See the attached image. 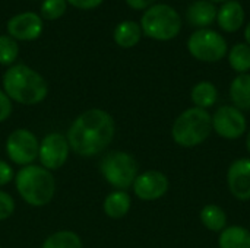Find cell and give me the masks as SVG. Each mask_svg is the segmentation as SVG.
Listing matches in <instances>:
<instances>
[{"instance_id": "6da1fadb", "label": "cell", "mask_w": 250, "mask_h": 248, "mask_svg": "<svg viewBox=\"0 0 250 248\" xmlns=\"http://www.w3.org/2000/svg\"><path fill=\"white\" fill-rule=\"evenodd\" d=\"M114 134V118L104 110L92 108L75 118L66 139L76 155L88 158L101 153L113 142Z\"/></svg>"}, {"instance_id": "7a4b0ae2", "label": "cell", "mask_w": 250, "mask_h": 248, "mask_svg": "<svg viewBox=\"0 0 250 248\" xmlns=\"http://www.w3.org/2000/svg\"><path fill=\"white\" fill-rule=\"evenodd\" d=\"M3 89L12 101L23 105L40 104L48 94L45 79L26 64H15L6 70L3 75Z\"/></svg>"}, {"instance_id": "3957f363", "label": "cell", "mask_w": 250, "mask_h": 248, "mask_svg": "<svg viewBox=\"0 0 250 248\" xmlns=\"http://www.w3.org/2000/svg\"><path fill=\"white\" fill-rule=\"evenodd\" d=\"M19 196L31 206L41 208L51 202L56 191L53 174L40 165H26L15 177Z\"/></svg>"}, {"instance_id": "277c9868", "label": "cell", "mask_w": 250, "mask_h": 248, "mask_svg": "<svg viewBox=\"0 0 250 248\" xmlns=\"http://www.w3.org/2000/svg\"><path fill=\"white\" fill-rule=\"evenodd\" d=\"M212 132V115L202 108L185 110L173 123L171 137L183 148H195L202 145Z\"/></svg>"}, {"instance_id": "5b68a950", "label": "cell", "mask_w": 250, "mask_h": 248, "mask_svg": "<svg viewBox=\"0 0 250 248\" xmlns=\"http://www.w3.org/2000/svg\"><path fill=\"white\" fill-rule=\"evenodd\" d=\"M142 32L157 41H170L176 38L182 29V18L179 12L164 3L152 4L145 10L141 19Z\"/></svg>"}, {"instance_id": "8992f818", "label": "cell", "mask_w": 250, "mask_h": 248, "mask_svg": "<svg viewBox=\"0 0 250 248\" xmlns=\"http://www.w3.org/2000/svg\"><path fill=\"white\" fill-rule=\"evenodd\" d=\"M100 170L110 186L126 191V189L133 186L138 177L139 167L136 159L130 153L113 151L103 158Z\"/></svg>"}, {"instance_id": "52a82bcc", "label": "cell", "mask_w": 250, "mask_h": 248, "mask_svg": "<svg viewBox=\"0 0 250 248\" xmlns=\"http://www.w3.org/2000/svg\"><path fill=\"white\" fill-rule=\"evenodd\" d=\"M188 50L192 57L205 63L220 61L227 56V41L217 31L204 28L195 31L188 39Z\"/></svg>"}, {"instance_id": "ba28073f", "label": "cell", "mask_w": 250, "mask_h": 248, "mask_svg": "<svg viewBox=\"0 0 250 248\" xmlns=\"http://www.w3.org/2000/svg\"><path fill=\"white\" fill-rule=\"evenodd\" d=\"M40 142L28 129H16L7 136L6 153L9 159L18 165H31L38 156Z\"/></svg>"}, {"instance_id": "9c48e42d", "label": "cell", "mask_w": 250, "mask_h": 248, "mask_svg": "<svg viewBox=\"0 0 250 248\" xmlns=\"http://www.w3.org/2000/svg\"><path fill=\"white\" fill-rule=\"evenodd\" d=\"M246 130V117L243 111L234 105H223L212 114V132H215L223 139L236 140L242 137Z\"/></svg>"}, {"instance_id": "30bf717a", "label": "cell", "mask_w": 250, "mask_h": 248, "mask_svg": "<svg viewBox=\"0 0 250 248\" xmlns=\"http://www.w3.org/2000/svg\"><path fill=\"white\" fill-rule=\"evenodd\" d=\"M69 142L66 136L60 133H50L41 142L38 148V158L41 167L48 171L62 168L69 158Z\"/></svg>"}, {"instance_id": "8fae6325", "label": "cell", "mask_w": 250, "mask_h": 248, "mask_svg": "<svg viewBox=\"0 0 250 248\" xmlns=\"http://www.w3.org/2000/svg\"><path fill=\"white\" fill-rule=\"evenodd\" d=\"M132 187L138 199L144 202H154L161 199L168 191L170 181L167 175L161 171L149 170L142 174H138Z\"/></svg>"}, {"instance_id": "7c38bea8", "label": "cell", "mask_w": 250, "mask_h": 248, "mask_svg": "<svg viewBox=\"0 0 250 248\" xmlns=\"http://www.w3.org/2000/svg\"><path fill=\"white\" fill-rule=\"evenodd\" d=\"M42 19L34 12H23L7 20L9 35L19 41L37 39L42 32Z\"/></svg>"}, {"instance_id": "4fadbf2b", "label": "cell", "mask_w": 250, "mask_h": 248, "mask_svg": "<svg viewBox=\"0 0 250 248\" xmlns=\"http://www.w3.org/2000/svg\"><path fill=\"white\" fill-rule=\"evenodd\" d=\"M227 186L233 197L237 200H250V158L236 159L229 167Z\"/></svg>"}, {"instance_id": "5bb4252c", "label": "cell", "mask_w": 250, "mask_h": 248, "mask_svg": "<svg viewBox=\"0 0 250 248\" xmlns=\"http://www.w3.org/2000/svg\"><path fill=\"white\" fill-rule=\"evenodd\" d=\"M245 22V9L237 0H227L217 10V23L226 32H236Z\"/></svg>"}, {"instance_id": "9a60e30c", "label": "cell", "mask_w": 250, "mask_h": 248, "mask_svg": "<svg viewBox=\"0 0 250 248\" xmlns=\"http://www.w3.org/2000/svg\"><path fill=\"white\" fill-rule=\"evenodd\" d=\"M186 18L190 25L204 29L215 22L217 19V7L212 1L208 0H196L193 1L186 12Z\"/></svg>"}, {"instance_id": "2e32d148", "label": "cell", "mask_w": 250, "mask_h": 248, "mask_svg": "<svg viewBox=\"0 0 250 248\" xmlns=\"http://www.w3.org/2000/svg\"><path fill=\"white\" fill-rule=\"evenodd\" d=\"M230 98L240 111H250V73L237 75L230 85Z\"/></svg>"}, {"instance_id": "e0dca14e", "label": "cell", "mask_w": 250, "mask_h": 248, "mask_svg": "<svg viewBox=\"0 0 250 248\" xmlns=\"http://www.w3.org/2000/svg\"><path fill=\"white\" fill-rule=\"evenodd\" d=\"M130 196L125 190H116L105 197L103 208L108 218L120 219L127 215V212L130 210Z\"/></svg>"}, {"instance_id": "ac0fdd59", "label": "cell", "mask_w": 250, "mask_h": 248, "mask_svg": "<svg viewBox=\"0 0 250 248\" xmlns=\"http://www.w3.org/2000/svg\"><path fill=\"white\" fill-rule=\"evenodd\" d=\"M220 248H250V231L245 227L231 225L220 232Z\"/></svg>"}, {"instance_id": "d6986e66", "label": "cell", "mask_w": 250, "mask_h": 248, "mask_svg": "<svg viewBox=\"0 0 250 248\" xmlns=\"http://www.w3.org/2000/svg\"><path fill=\"white\" fill-rule=\"evenodd\" d=\"M190 99L196 108L208 110L215 105L218 99V89L212 82H208V80L199 82L192 88Z\"/></svg>"}, {"instance_id": "ffe728a7", "label": "cell", "mask_w": 250, "mask_h": 248, "mask_svg": "<svg viewBox=\"0 0 250 248\" xmlns=\"http://www.w3.org/2000/svg\"><path fill=\"white\" fill-rule=\"evenodd\" d=\"M141 35H142V28L139 23H136L133 20H125V22L119 23L113 34L116 44L123 48L135 47L141 41Z\"/></svg>"}, {"instance_id": "44dd1931", "label": "cell", "mask_w": 250, "mask_h": 248, "mask_svg": "<svg viewBox=\"0 0 250 248\" xmlns=\"http://www.w3.org/2000/svg\"><path fill=\"white\" fill-rule=\"evenodd\" d=\"M199 218H201L202 225L212 232H221L223 229L227 228V222H229L227 213L218 205L204 206L201 213H199Z\"/></svg>"}, {"instance_id": "7402d4cb", "label": "cell", "mask_w": 250, "mask_h": 248, "mask_svg": "<svg viewBox=\"0 0 250 248\" xmlns=\"http://www.w3.org/2000/svg\"><path fill=\"white\" fill-rule=\"evenodd\" d=\"M229 63L239 75L248 73L250 70V45L246 42L233 45L229 51Z\"/></svg>"}, {"instance_id": "603a6c76", "label": "cell", "mask_w": 250, "mask_h": 248, "mask_svg": "<svg viewBox=\"0 0 250 248\" xmlns=\"http://www.w3.org/2000/svg\"><path fill=\"white\" fill-rule=\"evenodd\" d=\"M42 248H83L82 240L73 231H59L51 234L42 244Z\"/></svg>"}, {"instance_id": "cb8c5ba5", "label": "cell", "mask_w": 250, "mask_h": 248, "mask_svg": "<svg viewBox=\"0 0 250 248\" xmlns=\"http://www.w3.org/2000/svg\"><path fill=\"white\" fill-rule=\"evenodd\" d=\"M19 54V47L16 39L10 35H0V64L10 66L15 63Z\"/></svg>"}, {"instance_id": "d4e9b609", "label": "cell", "mask_w": 250, "mask_h": 248, "mask_svg": "<svg viewBox=\"0 0 250 248\" xmlns=\"http://www.w3.org/2000/svg\"><path fill=\"white\" fill-rule=\"evenodd\" d=\"M66 7H67L66 0H44L41 6V15L47 20H54L63 16Z\"/></svg>"}, {"instance_id": "484cf974", "label": "cell", "mask_w": 250, "mask_h": 248, "mask_svg": "<svg viewBox=\"0 0 250 248\" xmlns=\"http://www.w3.org/2000/svg\"><path fill=\"white\" fill-rule=\"evenodd\" d=\"M15 212V202L10 194L0 190V221L10 218Z\"/></svg>"}, {"instance_id": "4316f807", "label": "cell", "mask_w": 250, "mask_h": 248, "mask_svg": "<svg viewBox=\"0 0 250 248\" xmlns=\"http://www.w3.org/2000/svg\"><path fill=\"white\" fill-rule=\"evenodd\" d=\"M12 114V99L0 89V123L6 121Z\"/></svg>"}, {"instance_id": "83f0119b", "label": "cell", "mask_w": 250, "mask_h": 248, "mask_svg": "<svg viewBox=\"0 0 250 248\" xmlns=\"http://www.w3.org/2000/svg\"><path fill=\"white\" fill-rule=\"evenodd\" d=\"M12 178H13V170H12V167L7 162H4V161L0 159V187L9 184L12 181Z\"/></svg>"}, {"instance_id": "f1b7e54d", "label": "cell", "mask_w": 250, "mask_h": 248, "mask_svg": "<svg viewBox=\"0 0 250 248\" xmlns=\"http://www.w3.org/2000/svg\"><path fill=\"white\" fill-rule=\"evenodd\" d=\"M67 3H70L73 7L76 9H82V10H91L98 7L104 0H66Z\"/></svg>"}, {"instance_id": "f546056e", "label": "cell", "mask_w": 250, "mask_h": 248, "mask_svg": "<svg viewBox=\"0 0 250 248\" xmlns=\"http://www.w3.org/2000/svg\"><path fill=\"white\" fill-rule=\"evenodd\" d=\"M155 1L157 0H126V3L135 10H144V9L146 10L148 7L155 4Z\"/></svg>"}, {"instance_id": "4dcf8cb0", "label": "cell", "mask_w": 250, "mask_h": 248, "mask_svg": "<svg viewBox=\"0 0 250 248\" xmlns=\"http://www.w3.org/2000/svg\"><path fill=\"white\" fill-rule=\"evenodd\" d=\"M245 39H246V44L250 45V22L248 23L246 29H245Z\"/></svg>"}, {"instance_id": "1f68e13d", "label": "cell", "mask_w": 250, "mask_h": 248, "mask_svg": "<svg viewBox=\"0 0 250 248\" xmlns=\"http://www.w3.org/2000/svg\"><path fill=\"white\" fill-rule=\"evenodd\" d=\"M246 149H248V152L250 153V130L248 132V137H246Z\"/></svg>"}, {"instance_id": "d6a6232c", "label": "cell", "mask_w": 250, "mask_h": 248, "mask_svg": "<svg viewBox=\"0 0 250 248\" xmlns=\"http://www.w3.org/2000/svg\"><path fill=\"white\" fill-rule=\"evenodd\" d=\"M208 1H212V3H226L227 0H208Z\"/></svg>"}, {"instance_id": "836d02e7", "label": "cell", "mask_w": 250, "mask_h": 248, "mask_svg": "<svg viewBox=\"0 0 250 248\" xmlns=\"http://www.w3.org/2000/svg\"><path fill=\"white\" fill-rule=\"evenodd\" d=\"M0 248H1V247H0Z\"/></svg>"}]
</instances>
